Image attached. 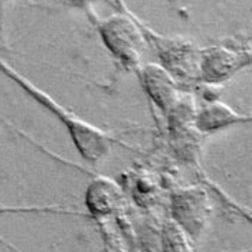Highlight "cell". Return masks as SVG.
I'll list each match as a JSON object with an SVG mask.
<instances>
[{
  "mask_svg": "<svg viewBox=\"0 0 252 252\" xmlns=\"http://www.w3.org/2000/svg\"><path fill=\"white\" fill-rule=\"evenodd\" d=\"M0 72H3L6 77L10 78L29 97L33 98L39 105H42L46 111H49L51 114H54L58 118L62 123V126L66 128L78 153L88 163L99 161L101 158L108 156L113 144L120 143L117 138L110 136L107 131L90 124L88 121L82 120L81 117H78L77 114L62 107L54 98L49 97L45 91L39 90L29 79L22 77L19 72H16L12 66H9L3 59H0Z\"/></svg>",
  "mask_w": 252,
  "mask_h": 252,
  "instance_id": "cell-1",
  "label": "cell"
},
{
  "mask_svg": "<svg viewBox=\"0 0 252 252\" xmlns=\"http://www.w3.org/2000/svg\"><path fill=\"white\" fill-rule=\"evenodd\" d=\"M99 33L105 46L121 62L130 66H136L140 62L146 40L140 28L130 18L114 15L102 20L99 25Z\"/></svg>",
  "mask_w": 252,
  "mask_h": 252,
  "instance_id": "cell-2",
  "label": "cell"
},
{
  "mask_svg": "<svg viewBox=\"0 0 252 252\" xmlns=\"http://www.w3.org/2000/svg\"><path fill=\"white\" fill-rule=\"evenodd\" d=\"M250 62V55L223 46L200 51L199 77L208 84H219L233 77Z\"/></svg>",
  "mask_w": 252,
  "mask_h": 252,
  "instance_id": "cell-3",
  "label": "cell"
},
{
  "mask_svg": "<svg viewBox=\"0 0 252 252\" xmlns=\"http://www.w3.org/2000/svg\"><path fill=\"white\" fill-rule=\"evenodd\" d=\"M140 78L146 94L163 113L167 114L179 102L175 77L164 66L147 63L141 68Z\"/></svg>",
  "mask_w": 252,
  "mask_h": 252,
  "instance_id": "cell-4",
  "label": "cell"
},
{
  "mask_svg": "<svg viewBox=\"0 0 252 252\" xmlns=\"http://www.w3.org/2000/svg\"><path fill=\"white\" fill-rule=\"evenodd\" d=\"M250 121H251L250 116L238 114L229 105L215 101L194 111L193 126L197 133L212 134L216 131L226 130L229 127L245 124Z\"/></svg>",
  "mask_w": 252,
  "mask_h": 252,
  "instance_id": "cell-5",
  "label": "cell"
},
{
  "mask_svg": "<svg viewBox=\"0 0 252 252\" xmlns=\"http://www.w3.org/2000/svg\"><path fill=\"white\" fill-rule=\"evenodd\" d=\"M176 220L183 225V228L190 233H197L208 214L206 194L199 189L183 190L175 197Z\"/></svg>",
  "mask_w": 252,
  "mask_h": 252,
  "instance_id": "cell-6",
  "label": "cell"
},
{
  "mask_svg": "<svg viewBox=\"0 0 252 252\" xmlns=\"http://www.w3.org/2000/svg\"><path fill=\"white\" fill-rule=\"evenodd\" d=\"M114 185L116 183L107 179H98L91 183L88 194H87V200L93 212L107 214L111 211L117 196V188Z\"/></svg>",
  "mask_w": 252,
  "mask_h": 252,
  "instance_id": "cell-7",
  "label": "cell"
},
{
  "mask_svg": "<svg viewBox=\"0 0 252 252\" xmlns=\"http://www.w3.org/2000/svg\"><path fill=\"white\" fill-rule=\"evenodd\" d=\"M164 252H193L188 244L185 229H182L177 223H169L164 229Z\"/></svg>",
  "mask_w": 252,
  "mask_h": 252,
  "instance_id": "cell-8",
  "label": "cell"
},
{
  "mask_svg": "<svg viewBox=\"0 0 252 252\" xmlns=\"http://www.w3.org/2000/svg\"><path fill=\"white\" fill-rule=\"evenodd\" d=\"M87 1H93V0H87ZM108 1H110V0H108Z\"/></svg>",
  "mask_w": 252,
  "mask_h": 252,
  "instance_id": "cell-9",
  "label": "cell"
}]
</instances>
